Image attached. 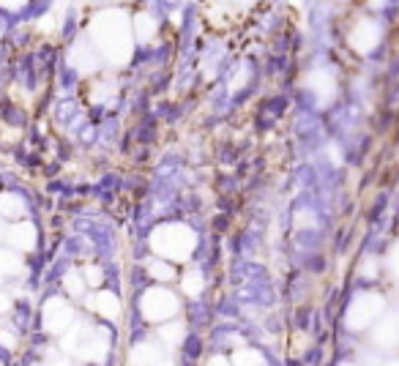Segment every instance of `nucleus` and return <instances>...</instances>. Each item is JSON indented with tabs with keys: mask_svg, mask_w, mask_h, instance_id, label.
I'll use <instances>...</instances> for the list:
<instances>
[{
	"mask_svg": "<svg viewBox=\"0 0 399 366\" xmlns=\"http://www.w3.org/2000/svg\"><path fill=\"white\" fill-rule=\"evenodd\" d=\"M383 309H385L383 295H377V293H361V295H356V301L350 303V309H347V325L353 331L369 328V325L383 314Z\"/></svg>",
	"mask_w": 399,
	"mask_h": 366,
	"instance_id": "f257e3e1",
	"label": "nucleus"
},
{
	"mask_svg": "<svg viewBox=\"0 0 399 366\" xmlns=\"http://www.w3.org/2000/svg\"><path fill=\"white\" fill-rule=\"evenodd\" d=\"M372 342H375V347L394 350L399 344V320L396 317H385V320L377 323V328L372 331Z\"/></svg>",
	"mask_w": 399,
	"mask_h": 366,
	"instance_id": "f03ea898",
	"label": "nucleus"
},
{
	"mask_svg": "<svg viewBox=\"0 0 399 366\" xmlns=\"http://www.w3.org/2000/svg\"><path fill=\"white\" fill-rule=\"evenodd\" d=\"M377 41H380V28H377L375 22H361L353 30V47H356V50L369 52Z\"/></svg>",
	"mask_w": 399,
	"mask_h": 366,
	"instance_id": "7ed1b4c3",
	"label": "nucleus"
},
{
	"mask_svg": "<svg viewBox=\"0 0 399 366\" xmlns=\"http://www.w3.org/2000/svg\"><path fill=\"white\" fill-rule=\"evenodd\" d=\"M388 268H391V273L399 279V243L391 249V254H388Z\"/></svg>",
	"mask_w": 399,
	"mask_h": 366,
	"instance_id": "20e7f679",
	"label": "nucleus"
},
{
	"mask_svg": "<svg viewBox=\"0 0 399 366\" xmlns=\"http://www.w3.org/2000/svg\"><path fill=\"white\" fill-rule=\"evenodd\" d=\"M385 366H399V361H391V363H385Z\"/></svg>",
	"mask_w": 399,
	"mask_h": 366,
	"instance_id": "39448f33",
	"label": "nucleus"
},
{
	"mask_svg": "<svg viewBox=\"0 0 399 366\" xmlns=\"http://www.w3.org/2000/svg\"><path fill=\"white\" fill-rule=\"evenodd\" d=\"M344 366H356V363H344Z\"/></svg>",
	"mask_w": 399,
	"mask_h": 366,
	"instance_id": "423d86ee",
	"label": "nucleus"
}]
</instances>
